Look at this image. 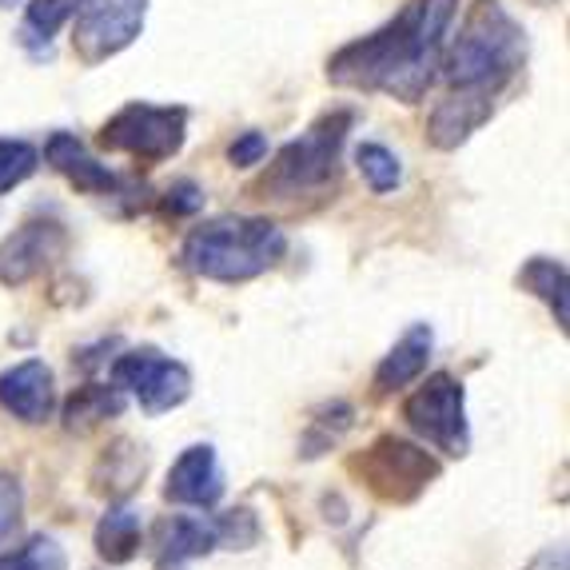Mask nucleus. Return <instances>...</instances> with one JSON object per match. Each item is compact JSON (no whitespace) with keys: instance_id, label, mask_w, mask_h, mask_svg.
<instances>
[{"instance_id":"1","label":"nucleus","mask_w":570,"mask_h":570,"mask_svg":"<svg viewBox=\"0 0 570 570\" xmlns=\"http://www.w3.org/2000/svg\"><path fill=\"white\" fill-rule=\"evenodd\" d=\"M455 12L459 0H407L383 29L343 45L327 60V80L352 92H380L400 105H419L439 77Z\"/></svg>"},{"instance_id":"2","label":"nucleus","mask_w":570,"mask_h":570,"mask_svg":"<svg viewBox=\"0 0 570 570\" xmlns=\"http://www.w3.org/2000/svg\"><path fill=\"white\" fill-rule=\"evenodd\" d=\"M527 60V32L499 0H475L463 29L443 48V77L459 92L499 96Z\"/></svg>"},{"instance_id":"3","label":"nucleus","mask_w":570,"mask_h":570,"mask_svg":"<svg viewBox=\"0 0 570 570\" xmlns=\"http://www.w3.org/2000/svg\"><path fill=\"white\" fill-rule=\"evenodd\" d=\"M287 239L272 219L256 216H219L191 228L180 247L188 272L212 284H247L264 276L284 259Z\"/></svg>"},{"instance_id":"4","label":"nucleus","mask_w":570,"mask_h":570,"mask_svg":"<svg viewBox=\"0 0 570 570\" xmlns=\"http://www.w3.org/2000/svg\"><path fill=\"white\" fill-rule=\"evenodd\" d=\"M352 108H335V112L320 116L299 140L279 148L276 164L267 168L256 191H272L276 200H292V196H315L340 176V148L352 132Z\"/></svg>"},{"instance_id":"5","label":"nucleus","mask_w":570,"mask_h":570,"mask_svg":"<svg viewBox=\"0 0 570 570\" xmlns=\"http://www.w3.org/2000/svg\"><path fill=\"white\" fill-rule=\"evenodd\" d=\"M352 471L383 503H411L439 479V459L400 435H380L355 459Z\"/></svg>"},{"instance_id":"6","label":"nucleus","mask_w":570,"mask_h":570,"mask_svg":"<svg viewBox=\"0 0 570 570\" xmlns=\"http://www.w3.org/2000/svg\"><path fill=\"white\" fill-rule=\"evenodd\" d=\"M188 112L184 108L128 105L100 128V148L136 156L144 164H164L184 148Z\"/></svg>"},{"instance_id":"7","label":"nucleus","mask_w":570,"mask_h":570,"mask_svg":"<svg viewBox=\"0 0 570 570\" xmlns=\"http://www.w3.org/2000/svg\"><path fill=\"white\" fill-rule=\"evenodd\" d=\"M403 419L415 435H423L431 448H439L443 455L463 459L471 451V428H466V400L463 383L448 371L431 375L415 395H407L403 403Z\"/></svg>"},{"instance_id":"8","label":"nucleus","mask_w":570,"mask_h":570,"mask_svg":"<svg viewBox=\"0 0 570 570\" xmlns=\"http://www.w3.org/2000/svg\"><path fill=\"white\" fill-rule=\"evenodd\" d=\"M112 387L136 395L144 415H164L191 395V371L156 347H136L112 363Z\"/></svg>"},{"instance_id":"9","label":"nucleus","mask_w":570,"mask_h":570,"mask_svg":"<svg viewBox=\"0 0 570 570\" xmlns=\"http://www.w3.org/2000/svg\"><path fill=\"white\" fill-rule=\"evenodd\" d=\"M72 17H77V32H72L77 57L85 65H100L144 32L148 0H77Z\"/></svg>"},{"instance_id":"10","label":"nucleus","mask_w":570,"mask_h":570,"mask_svg":"<svg viewBox=\"0 0 570 570\" xmlns=\"http://www.w3.org/2000/svg\"><path fill=\"white\" fill-rule=\"evenodd\" d=\"M68 252V236L52 219H29L12 236L0 239V284L20 287Z\"/></svg>"},{"instance_id":"11","label":"nucleus","mask_w":570,"mask_h":570,"mask_svg":"<svg viewBox=\"0 0 570 570\" xmlns=\"http://www.w3.org/2000/svg\"><path fill=\"white\" fill-rule=\"evenodd\" d=\"M164 499L180 507H196V511H208L224 499V466H219L216 448L208 443H196V448L184 451L168 471V483H164Z\"/></svg>"},{"instance_id":"12","label":"nucleus","mask_w":570,"mask_h":570,"mask_svg":"<svg viewBox=\"0 0 570 570\" xmlns=\"http://www.w3.org/2000/svg\"><path fill=\"white\" fill-rule=\"evenodd\" d=\"M0 407L20 423H48L57 411V380L45 360H24L0 375Z\"/></svg>"},{"instance_id":"13","label":"nucleus","mask_w":570,"mask_h":570,"mask_svg":"<svg viewBox=\"0 0 570 570\" xmlns=\"http://www.w3.org/2000/svg\"><path fill=\"white\" fill-rule=\"evenodd\" d=\"M45 160L65 176L68 184H77L88 196H116L124 188V180L116 176L108 164H100L96 156H88V148L68 132H52L45 144Z\"/></svg>"},{"instance_id":"14","label":"nucleus","mask_w":570,"mask_h":570,"mask_svg":"<svg viewBox=\"0 0 570 570\" xmlns=\"http://www.w3.org/2000/svg\"><path fill=\"white\" fill-rule=\"evenodd\" d=\"M494 108V96L487 92H451L443 105L431 112V124H428V136L435 148H443V153H451V148H459V144H466V136L475 132L479 124L491 116Z\"/></svg>"},{"instance_id":"15","label":"nucleus","mask_w":570,"mask_h":570,"mask_svg":"<svg viewBox=\"0 0 570 570\" xmlns=\"http://www.w3.org/2000/svg\"><path fill=\"white\" fill-rule=\"evenodd\" d=\"M431 347H435V332H431L428 324H411L407 332H403V340L383 355L380 371H375V391L391 395V391L415 383L419 375L428 371Z\"/></svg>"},{"instance_id":"16","label":"nucleus","mask_w":570,"mask_h":570,"mask_svg":"<svg viewBox=\"0 0 570 570\" xmlns=\"http://www.w3.org/2000/svg\"><path fill=\"white\" fill-rule=\"evenodd\" d=\"M212 551H216V523L196 519V514H176L164 523L156 570H184L191 559H204Z\"/></svg>"},{"instance_id":"17","label":"nucleus","mask_w":570,"mask_h":570,"mask_svg":"<svg viewBox=\"0 0 570 570\" xmlns=\"http://www.w3.org/2000/svg\"><path fill=\"white\" fill-rule=\"evenodd\" d=\"M144 542V519L136 507H112V511L96 523V554L108 562V567H124L140 554Z\"/></svg>"},{"instance_id":"18","label":"nucleus","mask_w":570,"mask_h":570,"mask_svg":"<svg viewBox=\"0 0 570 570\" xmlns=\"http://www.w3.org/2000/svg\"><path fill=\"white\" fill-rule=\"evenodd\" d=\"M523 287L527 292H534L542 299V304L551 307L554 320H559V327L567 332L570 324V284H567V264L562 259H547V256H534L531 264L523 267Z\"/></svg>"},{"instance_id":"19","label":"nucleus","mask_w":570,"mask_h":570,"mask_svg":"<svg viewBox=\"0 0 570 570\" xmlns=\"http://www.w3.org/2000/svg\"><path fill=\"white\" fill-rule=\"evenodd\" d=\"M72 4L77 0H32L20 20V45L29 48L32 57H48L52 52V37L72 20Z\"/></svg>"},{"instance_id":"20","label":"nucleus","mask_w":570,"mask_h":570,"mask_svg":"<svg viewBox=\"0 0 570 570\" xmlns=\"http://www.w3.org/2000/svg\"><path fill=\"white\" fill-rule=\"evenodd\" d=\"M124 391L120 387H100V383H88L77 387V395L65 403V428L68 431H92L100 428L105 419H116L124 411Z\"/></svg>"},{"instance_id":"21","label":"nucleus","mask_w":570,"mask_h":570,"mask_svg":"<svg viewBox=\"0 0 570 570\" xmlns=\"http://www.w3.org/2000/svg\"><path fill=\"white\" fill-rule=\"evenodd\" d=\"M355 168H360V176L367 180L371 191H395L403 180V164L400 156L391 153V148H383V144H360L355 148Z\"/></svg>"},{"instance_id":"22","label":"nucleus","mask_w":570,"mask_h":570,"mask_svg":"<svg viewBox=\"0 0 570 570\" xmlns=\"http://www.w3.org/2000/svg\"><path fill=\"white\" fill-rule=\"evenodd\" d=\"M0 570H68V559L52 534H32L24 547L0 554Z\"/></svg>"},{"instance_id":"23","label":"nucleus","mask_w":570,"mask_h":570,"mask_svg":"<svg viewBox=\"0 0 570 570\" xmlns=\"http://www.w3.org/2000/svg\"><path fill=\"white\" fill-rule=\"evenodd\" d=\"M40 168V153L24 140H0V196L29 180Z\"/></svg>"},{"instance_id":"24","label":"nucleus","mask_w":570,"mask_h":570,"mask_svg":"<svg viewBox=\"0 0 570 570\" xmlns=\"http://www.w3.org/2000/svg\"><path fill=\"white\" fill-rule=\"evenodd\" d=\"M259 539V523L256 514L239 507V511H228L216 519V547H232V551H247V547H256Z\"/></svg>"},{"instance_id":"25","label":"nucleus","mask_w":570,"mask_h":570,"mask_svg":"<svg viewBox=\"0 0 570 570\" xmlns=\"http://www.w3.org/2000/svg\"><path fill=\"white\" fill-rule=\"evenodd\" d=\"M20 519H24V491L17 479L0 471V547L20 531Z\"/></svg>"},{"instance_id":"26","label":"nucleus","mask_w":570,"mask_h":570,"mask_svg":"<svg viewBox=\"0 0 570 570\" xmlns=\"http://www.w3.org/2000/svg\"><path fill=\"white\" fill-rule=\"evenodd\" d=\"M200 208H204V191L191 180L171 184V188L164 191V212H168V216H196Z\"/></svg>"},{"instance_id":"27","label":"nucleus","mask_w":570,"mask_h":570,"mask_svg":"<svg viewBox=\"0 0 570 570\" xmlns=\"http://www.w3.org/2000/svg\"><path fill=\"white\" fill-rule=\"evenodd\" d=\"M267 156V136L264 132H244L232 140L228 148V160L232 168H256V164H264Z\"/></svg>"}]
</instances>
